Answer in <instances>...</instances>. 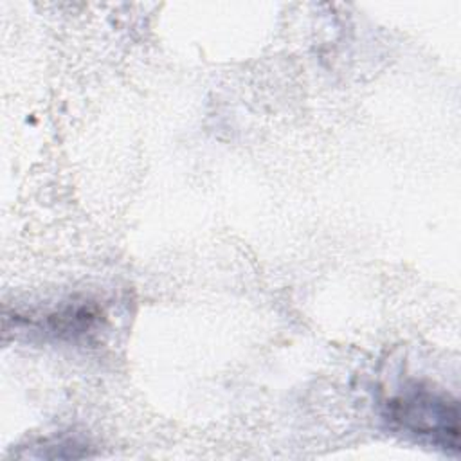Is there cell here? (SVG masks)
Instances as JSON below:
<instances>
[{"label": "cell", "instance_id": "obj_1", "mask_svg": "<svg viewBox=\"0 0 461 461\" xmlns=\"http://www.w3.org/2000/svg\"><path fill=\"white\" fill-rule=\"evenodd\" d=\"M387 416L402 430L425 438L441 448L457 450L459 412L456 400L421 384H412L387 403Z\"/></svg>", "mask_w": 461, "mask_h": 461}]
</instances>
